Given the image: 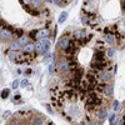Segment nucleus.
<instances>
[{
  "label": "nucleus",
  "mask_w": 125,
  "mask_h": 125,
  "mask_svg": "<svg viewBox=\"0 0 125 125\" xmlns=\"http://www.w3.org/2000/svg\"><path fill=\"white\" fill-rule=\"evenodd\" d=\"M56 68H58L59 73H61L62 75L68 74V73L70 71V64H69V59H66V58H62V59H60L59 64H56Z\"/></svg>",
  "instance_id": "1"
},
{
  "label": "nucleus",
  "mask_w": 125,
  "mask_h": 125,
  "mask_svg": "<svg viewBox=\"0 0 125 125\" xmlns=\"http://www.w3.org/2000/svg\"><path fill=\"white\" fill-rule=\"evenodd\" d=\"M14 38V33L8 28H1L0 29V40L3 41H10Z\"/></svg>",
  "instance_id": "2"
},
{
  "label": "nucleus",
  "mask_w": 125,
  "mask_h": 125,
  "mask_svg": "<svg viewBox=\"0 0 125 125\" xmlns=\"http://www.w3.org/2000/svg\"><path fill=\"white\" fill-rule=\"evenodd\" d=\"M70 39L66 36V35H64V36H61L59 40H58V48L59 49H61V50H65L69 45H70Z\"/></svg>",
  "instance_id": "3"
},
{
  "label": "nucleus",
  "mask_w": 125,
  "mask_h": 125,
  "mask_svg": "<svg viewBox=\"0 0 125 125\" xmlns=\"http://www.w3.org/2000/svg\"><path fill=\"white\" fill-rule=\"evenodd\" d=\"M50 35V31L49 29H40L36 31V36H35V40H44V39H48Z\"/></svg>",
  "instance_id": "4"
},
{
  "label": "nucleus",
  "mask_w": 125,
  "mask_h": 125,
  "mask_svg": "<svg viewBox=\"0 0 125 125\" xmlns=\"http://www.w3.org/2000/svg\"><path fill=\"white\" fill-rule=\"evenodd\" d=\"M104 40H105V43H108L109 45H114L116 43V35L114 33H105Z\"/></svg>",
  "instance_id": "5"
},
{
  "label": "nucleus",
  "mask_w": 125,
  "mask_h": 125,
  "mask_svg": "<svg viewBox=\"0 0 125 125\" xmlns=\"http://www.w3.org/2000/svg\"><path fill=\"white\" fill-rule=\"evenodd\" d=\"M113 91H114V88H113V85L111 84H104L103 85V91L101 93H104L105 95H108V96H113Z\"/></svg>",
  "instance_id": "6"
},
{
  "label": "nucleus",
  "mask_w": 125,
  "mask_h": 125,
  "mask_svg": "<svg viewBox=\"0 0 125 125\" xmlns=\"http://www.w3.org/2000/svg\"><path fill=\"white\" fill-rule=\"evenodd\" d=\"M96 116H98L99 120H104V119H105V118L108 116V110H106V108H100V109H98Z\"/></svg>",
  "instance_id": "7"
},
{
  "label": "nucleus",
  "mask_w": 125,
  "mask_h": 125,
  "mask_svg": "<svg viewBox=\"0 0 125 125\" xmlns=\"http://www.w3.org/2000/svg\"><path fill=\"white\" fill-rule=\"evenodd\" d=\"M24 51L28 54H34L36 51V48H35V44L34 43H28L25 46H24Z\"/></svg>",
  "instance_id": "8"
},
{
  "label": "nucleus",
  "mask_w": 125,
  "mask_h": 125,
  "mask_svg": "<svg viewBox=\"0 0 125 125\" xmlns=\"http://www.w3.org/2000/svg\"><path fill=\"white\" fill-rule=\"evenodd\" d=\"M23 48H24V45H21V44H20L19 41L16 40L15 43H11V44H10L9 50H21Z\"/></svg>",
  "instance_id": "9"
},
{
  "label": "nucleus",
  "mask_w": 125,
  "mask_h": 125,
  "mask_svg": "<svg viewBox=\"0 0 125 125\" xmlns=\"http://www.w3.org/2000/svg\"><path fill=\"white\" fill-rule=\"evenodd\" d=\"M18 41H19V43L21 44V45H24V46H25V45L29 43V36L24 34V35H21L20 38H18Z\"/></svg>",
  "instance_id": "10"
},
{
  "label": "nucleus",
  "mask_w": 125,
  "mask_h": 125,
  "mask_svg": "<svg viewBox=\"0 0 125 125\" xmlns=\"http://www.w3.org/2000/svg\"><path fill=\"white\" fill-rule=\"evenodd\" d=\"M31 5H33V8L39 9V8L43 6V0H33V1H31Z\"/></svg>",
  "instance_id": "11"
},
{
  "label": "nucleus",
  "mask_w": 125,
  "mask_h": 125,
  "mask_svg": "<svg viewBox=\"0 0 125 125\" xmlns=\"http://www.w3.org/2000/svg\"><path fill=\"white\" fill-rule=\"evenodd\" d=\"M66 18H68V13H65V11H64V13H61L60 16H59V19H58V23H60V24H61V23H64L65 20H66Z\"/></svg>",
  "instance_id": "12"
},
{
  "label": "nucleus",
  "mask_w": 125,
  "mask_h": 125,
  "mask_svg": "<svg viewBox=\"0 0 125 125\" xmlns=\"http://www.w3.org/2000/svg\"><path fill=\"white\" fill-rule=\"evenodd\" d=\"M9 95H10V90H9V89H4V90L1 91V94H0L1 99H6Z\"/></svg>",
  "instance_id": "13"
},
{
  "label": "nucleus",
  "mask_w": 125,
  "mask_h": 125,
  "mask_svg": "<svg viewBox=\"0 0 125 125\" xmlns=\"http://www.w3.org/2000/svg\"><path fill=\"white\" fill-rule=\"evenodd\" d=\"M105 54H106V56H109V58H113V56H114V54H115V50H114L113 48H109V49H106Z\"/></svg>",
  "instance_id": "14"
},
{
  "label": "nucleus",
  "mask_w": 125,
  "mask_h": 125,
  "mask_svg": "<svg viewBox=\"0 0 125 125\" xmlns=\"http://www.w3.org/2000/svg\"><path fill=\"white\" fill-rule=\"evenodd\" d=\"M53 3L56 4L58 6H65L66 5V0H53Z\"/></svg>",
  "instance_id": "15"
},
{
  "label": "nucleus",
  "mask_w": 125,
  "mask_h": 125,
  "mask_svg": "<svg viewBox=\"0 0 125 125\" xmlns=\"http://www.w3.org/2000/svg\"><path fill=\"white\" fill-rule=\"evenodd\" d=\"M30 124H39L40 125V124H44V120H43V118H34Z\"/></svg>",
  "instance_id": "16"
},
{
  "label": "nucleus",
  "mask_w": 125,
  "mask_h": 125,
  "mask_svg": "<svg viewBox=\"0 0 125 125\" xmlns=\"http://www.w3.org/2000/svg\"><path fill=\"white\" fill-rule=\"evenodd\" d=\"M55 66H56V64H55L54 61L51 62L50 65H49V73H50V74H54V70H55Z\"/></svg>",
  "instance_id": "17"
},
{
  "label": "nucleus",
  "mask_w": 125,
  "mask_h": 125,
  "mask_svg": "<svg viewBox=\"0 0 125 125\" xmlns=\"http://www.w3.org/2000/svg\"><path fill=\"white\" fill-rule=\"evenodd\" d=\"M19 85H20V81L19 80H14L13 81V89H18Z\"/></svg>",
  "instance_id": "18"
},
{
  "label": "nucleus",
  "mask_w": 125,
  "mask_h": 125,
  "mask_svg": "<svg viewBox=\"0 0 125 125\" xmlns=\"http://www.w3.org/2000/svg\"><path fill=\"white\" fill-rule=\"evenodd\" d=\"M119 106H120L119 101H114V105H113V108H114V111H116V110L119 109Z\"/></svg>",
  "instance_id": "19"
},
{
  "label": "nucleus",
  "mask_w": 125,
  "mask_h": 125,
  "mask_svg": "<svg viewBox=\"0 0 125 125\" xmlns=\"http://www.w3.org/2000/svg\"><path fill=\"white\" fill-rule=\"evenodd\" d=\"M114 119H115V114H110V116H109V121L110 123H114Z\"/></svg>",
  "instance_id": "20"
},
{
  "label": "nucleus",
  "mask_w": 125,
  "mask_h": 125,
  "mask_svg": "<svg viewBox=\"0 0 125 125\" xmlns=\"http://www.w3.org/2000/svg\"><path fill=\"white\" fill-rule=\"evenodd\" d=\"M28 84H29V83H28V80L25 79V80H23V81H21V84H20V85H21L23 88H26V86H28Z\"/></svg>",
  "instance_id": "21"
},
{
  "label": "nucleus",
  "mask_w": 125,
  "mask_h": 125,
  "mask_svg": "<svg viewBox=\"0 0 125 125\" xmlns=\"http://www.w3.org/2000/svg\"><path fill=\"white\" fill-rule=\"evenodd\" d=\"M8 116H10V111H5L4 114V119H8Z\"/></svg>",
  "instance_id": "22"
},
{
  "label": "nucleus",
  "mask_w": 125,
  "mask_h": 125,
  "mask_svg": "<svg viewBox=\"0 0 125 125\" xmlns=\"http://www.w3.org/2000/svg\"><path fill=\"white\" fill-rule=\"evenodd\" d=\"M20 99V95H18V94H16V95L14 96V101H16V100H19Z\"/></svg>",
  "instance_id": "23"
},
{
  "label": "nucleus",
  "mask_w": 125,
  "mask_h": 125,
  "mask_svg": "<svg viewBox=\"0 0 125 125\" xmlns=\"http://www.w3.org/2000/svg\"><path fill=\"white\" fill-rule=\"evenodd\" d=\"M46 1H48V3H53V0H46Z\"/></svg>",
  "instance_id": "24"
},
{
  "label": "nucleus",
  "mask_w": 125,
  "mask_h": 125,
  "mask_svg": "<svg viewBox=\"0 0 125 125\" xmlns=\"http://www.w3.org/2000/svg\"><path fill=\"white\" fill-rule=\"evenodd\" d=\"M124 26H125V21H124Z\"/></svg>",
  "instance_id": "25"
}]
</instances>
